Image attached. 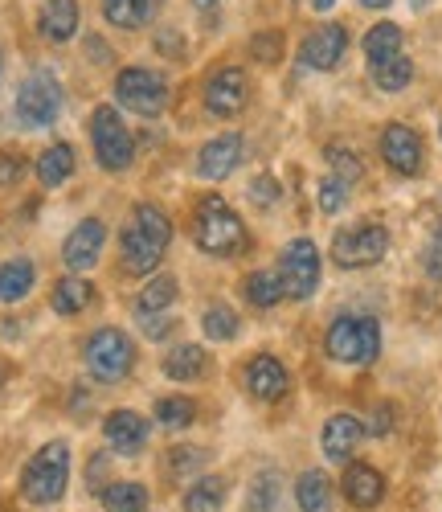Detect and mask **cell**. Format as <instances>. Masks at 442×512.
<instances>
[{"label": "cell", "instance_id": "1", "mask_svg": "<svg viewBox=\"0 0 442 512\" xmlns=\"http://www.w3.org/2000/svg\"><path fill=\"white\" fill-rule=\"evenodd\" d=\"M172 242V222L168 213L156 205H136V218L119 234V259L127 267V275H148L156 271L160 254Z\"/></svg>", "mask_w": 442, "mask_h": 512}, {"label": "cell", "instance_id": "2", "mask_svg": "<svg viewBox=\"0 0 442 512\" xmlns=\"http://www.w3.org/2000/svg\"><path fill=\"white\" fill-rule=\"evenodd\" d=\"M70 484V447L46 443L21 472V492L29 504H58Z\"/></svg>", "mask_w": 442, "mask_h": 512}, {"label": "cell", "instance_id": "3", "mask_svg": "<svg viewBox=\"0 0 442 512\" xmlns=\"http://www.w3.org/2000/svg\"><path fill=\"white\" fill-rule=\"evenodd\" d=\"M193 242L205 254H234L246 246V226L221 197H205L193 218Z\"/></svg>", "mask_w": 442, "mask_h": 512}, {"label": "cell", "instance_id": "4", "mask_svg": "<svg viewBox=\"0 0 442 512\" xmlns=\"http://www.w3.org/2000/svg\"><path fill=\"white\" fill-rule=\"evenodd\" d=\"M328 357L340 365H373L381 353V328L373 316H340L328 328Z\"/></svg>", "mask_w": 442, "mask_h": 512}, {"label": "cell", "instance_id": "5", "mask_svg": "<svg viewBox=\"0 0 442 512\" xmlns=\"http://www.w3.org/2000/svg\"><path fill=\"white\" fill-rule=\"evenodd\" d=\"M115 99L127 107V111H136L144 119L160 115L168 107V82L164 74L148 70V66H127L119 78H115Z\"/></svg>", "mask_w": 442, "mask_h": 512}, {"label": "cell", "instance_id": "6", "mask_svg": "<svg viewBox=\"0 0 442 512\" xmlns=\"http://www.w3.org/2000/svg\"><path fill=\"white\" fill-rule=\"evenodd\" d=\"M136 365V345L127 340V332L119 328H99L86 340V369L99 381H123Z\"/></svg>", "mask_w": 442, "mask_h": 512}, {"label": "cell", "instance_id": "7", "mask_svg": "<svg viewBox=\"0 0 442 512\" xmlns=\"http://www.w3.org/2000/svg\"><path fill=\"white\" fill-rule=\"evenodd\" d=\"M91 136H95V156H99V164L107 168V173H123V168L131 164V156H136L131 132H127V123L119 119L115 107H95Z\"/></svg>", "mask_w": 442, "mask_h": 512}, {"label": "cell", "instance_id": "8", "mask_svg": "<svg viewBox=\"0 0 442 512\" xmlns=\"http://www.w3.org/2000/svg\"><path fill=\"white\" fill-rule=\"evenodd\" d=\"M279 279H283V295L287 300H307L320 287V250L312 238H295L283 259H279Z\"/></svg>", "mask_w": 442, "mask_h": 512}, {"label": "cell", "instance_id": "9", "mask_svg": "<svg viewBox=\"0 0 442 512\" xmlns=\"http://www.w3.org/2000/svg\"><path fill=\"white\" fill-rule=\"evenodd\" d=\"M389 250V234L381 226H348L332 238V263H340L344 271H357V267H373L385 259Z\"/></svg>", "mask_w": 442, "mask_h": 512}, {"label": "cell", "instance_id": "10", "mask_svg": "<svg viewBox=\"0 0 442 512\" xmlns=\"http://www.w3.org/2000/svg\"><path fill=\"white\" fill-rule=\"evenodd\" d=\"M62 111V87L50 70H37L21 82L17 91V115L29 123V127H50Z\"/></svg>", "mask_w": 442, "mask_h": 512}, {"label": "cell", "instance_id": "11", "mask_svg": "<svg viewBox=\"0 0 442 512\" xmlns=\"http://www.w3.org/2000/svg\"><path fill=\"white\" fill-rule=\"evenodd\" d=\"M250 91H246V74L238 66H221L217 74H209L205 82V107L209 115H221V119H230L246 107Z\"/></svg>", "mask_w": 442, "mask_h": 512}, {"label": "cell", "instance_id": "12", "mask_svg": "<svg viewBox=\"0 0 442 512\" xmlns=\"http://www.w3.org/2000/svg\"><path fill=\"white\" fill-rule=\"evenodd\" d=\"M103 242H107V226L99 218H86L70 230L66 246H62V263L78 275V271H91L99 263V254H103Z\"/></svg>", "mask_w": 442, "mask_h": 512}, {"label": "cell", "instance_id": "13", "mask_svg": "<svg viewBox=\"0 0 442 512\" xmlns=\"http://www.w3.org/2000/svg\"><path fill=\"white\" fill-rule=\"evenodd\" d=\"M381 156H385V164L393 168V173L418 177V168H422V140H418V132H410L406 123H389L381 132Z\"/></svg>", "mask_w": 442, "mask_h": 512}, {"label": "cell", "instance_id": "14", "mask_svg": "<svg viewBox=\"0 0 442 512\" xmlns=\"http://www.w3.org/2000/svg\"><path fill=\"white\" fill-rule=\"evenodd\" d=\"M344 50H348V33L340 25H320L316 33H307V41L299 46V62L312 70H336Z\"/></svg>", "mask_w": 442, "mask_h": 512}, {"label": "cell", "instance_id": "15", "mask_svg": "<svg viewBox=\"0 0 442 512\" xmlns=\"http://www.w3.org/2000/svg\"><path fill=\"white\" fill-rule=\"evenodd\" d=\"M238 164H242V136H238V132L217 136V140H209V144L197 152V173H201L205 181H226Z\"/></svg>", "mask_w": 442, "mask_h": 512}, {"label": "cell", "instance_id": "16", "mask_svg": "<svg viewBox=\"0 0 442 512\" xmlns=\"http://www.w3.org/2000/svg\"><path fill=\"white\" fill-rule=\"evenodd\" d=\"M361 439H365V422H361V418H352V414H332V418L324 422V439H320V447H324V455H328L332 463H344L352 451L361 447Z\"/></svg>", "mask_w": 442, "mask_h": 512}, {"label": "cell", "instance_id": "17", "mask_svg": "<svg viewBox=\"0 0 442 512\" xmlns=\"http://www.w3.org/2000/svg\"><path fill=\"white\" fill-rule=\"evenodd\" d=\"M103 435H107V443H111L115 451L136 455V451L148 443V422H144L136 410H115V414H107V422H103Z\"/></svg>", "mask_w": 442, "mask_h": 512}, {"label": "cell", "instance_id": "18", "mask_svg": "<svg viewBox=\"0 0 442 512\" xmlns=\"http://www.w3.org/2000/svg\"><path fill=\"white\" fill-rule=\"evenodd\" d=\"M246 390L254 394V398H262V402H275V398H283L287 394V369L275 361V357H254L250 361V369H246Z\"/></svg>", "mask_w": 442, "mask_h": 512}, {"label": "cell", "instance_id": "19", "mask_svg": "<svg viewBox=\"0 0 442 512\" xmlns=\"http://www.w3.org/2000/svg\"><path fill=\"white\" fill-rule=\"evenodd\" d=\"M344 496L357 504V508H377L381 496H385L381 472H377V467H369V463H352L348 472H344Z\"/></svg>", "mask_w": 442, "mask_h": 512}, {"label": "cell", "instance_id": "20", "mask_svg": "<svg viewBox=\"0 0 442 512\" xmlns=\"http://www.w3.org/2000/svg\"><path fill=\"white\" fill-rule=\"evenodd\" d=\"M37 29L46 41H58L62 46V41H70L78 33V5L74 0H46V9L37 17Z\"/></svg>", "mask_w": 442, "mask_h": 512}, {"label": "cell", "instance_id": "21", "mask_svg": "<svg viewBox=\"0 0 442 512\" xmlns=\"http://www.w3.org/2000/svg\"><path fill=\"white\" fill-rule=\"evenodd\" d=\"M164 0H103V17L115 29H144L156 13H160Z\"/></svg>", "mask_w": 442, "mask_h": 512}, {"label": "cell", "instance_id": "22", "mask_svg": "<svg viewBox=\"0 0 442 512\" xmlns=\"http://www.w3.org/2000/svg\"><path fill=\"white\" fill-rule=\"evenodd\" d=\"M33 263L29 259H9V263H0V304H17L25 300V295L33 291Z\"/></svg>", "mask_w": 442, "mask_h": 512}, {"label": "cell", "instance_id": "23", "mask_svg": "<svg viewBox=\"0 0 442 512\" xmlns=\"http://www.w3.org/2000/svg\"><path fill=\"white\" fill-rule=\"evenodd\" d=\"M70 173H74V148L70 144H54V148H46L37 156V181L46 189L70 181Z\"/></svg>", "mask_w": 442, "mask_h": 512}, {"label": "cell", "instance_id": "24", "mask_svg": "<svg viewBox=\"0 0 442 512\" xmlns=\"http://www.w3.org/2000/svg\"><path fill=\"white\" fill-rule=\"evenodd\" d=\"M91 300H95V287L86 283V279H78V275L62 279V283L54 287V295H50V304H54L58 316H78Z\"/></svg>", "mask_w": 442, "mask_h": 512}, {"label": "cell", "instance_id": "25", "mask_svg": "<svg viewBox=\"0 0 442 512\" xmlns=\"http://www.w3.org/2000/svg\"><path fill=\"white\" fill-rule=\"evenodd\" d=\"M295 500L303 512H332V484L324 472H303L295 484Z\"/></svg>", "mask_w": 442, "mask_h": 512}, {"label": "cell", "instance_id": "26", "mask_svg": "<svg viewBox=\"0 0 442 512\" xmlns=\"http://www.w3.org/2000/svg\"><path fill=\"white\" fill-rule=\"evenodd\" d=\"M164 373L172 381H197L205 373V349L201 345H181V349H172L168 361H164Z\"/></svg>", "mask_w": 442, "mask_h": 512}, {"label": "cell", "instance_id": "27", "mask_svg": "<svg viewBox=\"0 0 442 512\" xmlns=\"http://www.w3.org/2000/svg\"><path fill=\"white\" fill-rule=\"evenodd\" d=\"M365 54H369L373 66L385 62V58H393V54H402V29H397L393 21L373 25V29L365 33Z\"/></svg>", "mask_w": 442, "mask_h": 512}, {"label": "cell", "instance_id": "28", "mask_svg": "<svg viewBox=\"0 0 442 512\" xmlns=\"http://www.w3.org/2000/svg\"><path fill=\"white\" fill-rule=\"evenodd\" d=\"M221 504H226V480L217 476L197 480L185 496V512H221Z\"/></svg>", "mask_w": 442, "mask_h": 512}, {"label": "cell", "instance_id": "29", "mask_svg": "<svg viewBox=\"0 0 442 512\" xmlns=\"http://www.w3.org/2000/svg\"><path fill=\"white\" fill-rule=\"evenodd\" d=\"M410 78H414V62L406 54H393V58H385V62L373 66V82H377L381 91H406Z\"/></svg>", "mask_w": 442, "mask_h": 512}, {"label": "cell", "instance_id": "30", "mask_svg": "<svg viewBox=\"0 0 442 512\" xmlns=\"http://www.w3.org/2000/svg\"><path fill=\"white\" fill-rule=\"evenodd\" d=\"M103 508L107 512H144L148 508V488L144 484H111L103 488Z\"/></svg>", "mask_w": 442, "mask_h": 512}, {"label": "cell", "instance_id": "31", "mask_svg": "<svg viewBox=\"0 0 442 512\" xmlns=\"http://www.w3.org/2000/svg\"><path fill=\"white\" fill-rule=\"evenodd\" d=\"M246 300H250L254 308H275V304L283 300V279L271 275V271H254V275L246 279Z\"/></svg>", "mask_w": 442, "mask_h": 512}, {"label": "cell", "instance_id": "32", "mask_svg": "<svg viewBox=\"0 0 442 512\" xmlns=\"http://www.w3.org/2000/svg\"><path fill=\"white\" fill-rule=\"evenodd\" d=\"M279 488H283L279 472H262V476L250 484L246 512H275V504H279Z\"/></svg>", "mask_w": 442, "mask_h": 512}, {"label": "cell", "instance_id": "33", "mask_svg": "<svg viewBox=\"0 0 442 512\" xmlns=\"http://www.w3.org/2000/svg\"><path fill=\"white\" fill-rule=\"evenodd\" d=\"M197 410L189 398H160L156 402V422L168 426V431H185V426H193Z\"/></svg>", "mask_w": 442, "mask_h": 512}, {"label": "cell", "instance_id": "34", "mask_svg": "<svg viewBox=\"0 0 442 512\" xmlns=\"http://www.w3.org/2000/svg\"><path fill=\"white\" fill-rule=\"evenodd\" d=\"M201 328H205L209 340H234V336H238V316H234V308H226V304H213V308H205Z\"/></svg>", "mask_w": 442, "mask_h": 512}, {"label": "cell", "instance_id": "35", "mask_svg": "<svg viewBox=\"0 0 442 512\" xmlns=\"http://www.w3.org/2000/svg\"><path fill=\"white\" fill-rule=\"evenodd\" d=\"M176 300V279L172 275H156L144 291H140V312H164Z\"/></svg>", "mask_w": 442, "mask_h": 512}, {"label": "cell", "instance_id": "36", "mask_svg": "<svg viewBox=\"0 0 442 512\" xmlns=\"http://www.w3.org/2000/svg\"><path fill=\"white\" fill-rule=\"evenodd\" d=\"M328 164H332V177L344 181V185H352V181H361V177H365L361 156H357V152H348V148H340V144L328 148Z\"/></svg>", "mask_w": 442, "mask_h": 512}, {"label": "cell", "instance_id": "37", "mask_svg": "<svg viewBox=\"0 0 442 512\" xmlns=\"http://www.w3.org/2000/svg\"><path fill=\"white\" fill-rule=\"evenodd\" d=\"M201 463H205V451H201V447H181V451H172V476L197 472Z\"/></svg>", "mask_w": 442, "mask_h": 512}, {"label": "cell", "instance_id": "38", "mask_svg": "<svg viewBox=\"0 0 442 512\" xmlns=\"http://www.w3.org/2000/svg\"><path fill=\"white\" fill-rule=\"evenodd\" d=\"M344 189H348L344 181H336V177H328V181L320 185V209H324V213H336V209L344 205Z\"/></svg>", "mask_w": 442, "mask_h": 512}, {"label": "cell", "instance_id": "39", "mask_svg": "<svg viewBox=\"0 0 442 512\" xmlns=\"http://www.w3.org/2000/svg\"><path fill=\"white\" fill-rule=\"evenodd\" d=\"M422 267H426L430 279H442V230L430 238V246H426V254H422Z\"/></svg>", "mask_w": 442, "mask_h": 512}, {"label": "cell", "instance_id": "40", "mask_svg": "<svg viewBox=\"0 0 442 512\" xmlns=\"http://www.w3.org/2000/svg\"><path fill=\"white\" fill-rule=\"evenodd\" d=\"M21 173H25V160L21 156H13V152L0 156V185H17Z\"/></svg>", "mask_w": 442, "mask_h": 512}, {"label": "cell", "instance_id": "41", "mask_svg": "<svg viewBox=\"0 0 442 512\" xmlns=\"http://www.w3.org/2000/svg\"><path fill=\"white\" fill-rule=\"evenodd\" d=\"M140 320H144V336H152V340H164V336L176 328V324H172L168 316H160V312H156V316H152V312H140Z\"/></svg>", "mask_w": 442, "mask_h": 512}, {"label": "cell", "instance_id": "42", "mask_svg": "<svg viewBox=\"0 0 442 512\" xmlns=\"http://www.w3.org/2000/svg\"><path fill=\"white\" fill-rule=\"evenodd\" d=\"M254 58L275 62V58H279V33H258V37H254Z\"/></svg>", "mask_w": 442, "mask_h": 512}, {"label": "cell", "instance_id": "43", "mask_svg": "<svg viewBox=\"0 0 442 512\" xmlns=\"http://www.w3.org/2000/svg\"><path fill=\"white\" fill-rule=\"evenodd\" d=\"M250 197H254L258 205H275V197H279V185H275L271 177H258V181L250 185Z\"/></svg>", "mask_w": 442, "mask_h": 512}, {"label": "cell", "instance_id": "44", "mask_svg": "<svg viewBox=\"0 0 442 512\" xmlns=\"http://www.w3.org/2000/svg\"><path fill=\"white\" fill-rule=\"evenodd\" d=\"M389 410H377V418H373V426H369V435H389Z\"/></svg>", "mask_w": 442, "mask_h": 512}, {"label": "cell", "instance_id": "45", "mask_svg": "<svg viewBox=\"0 0 442 512\" xmlns=\"http://www.w3.org/2000/svg\"><path fill=\"white\" fill-rule=\"evenodd\" d=\"M332 5H336V0H312V9H316V13H328Z\"/></svg>", "mask_w": 442, "mask_h": 512}, {"label": "cell", "instance_id": "46", "mask_svg": "<svg viewBox=\"0 0 442 512\" xmlns=\"http://www.w3.org/2000/svg\"><path fill=\"white\" fill-rule=\"evenodd\" d=\"M361 5H365V9H385L389 0H361Z\"/></svg>", "mask_w": 442, "mask_h": 512}, {"label": "cell", "instance_id": "47", "mask_svg": "<svg viewBox=\"0 0 442 512\" xmlns=\"http://www.w3.org/2000/svg\"><path fill=\"white\" fill-rule=\"evenodd\" d=\"M193 5H197V9H213V5H217V0H193Z\"/></svg>", "mask_w": 442, "mask_h": 512}, {"label": "cell", "instance_id": "48", "mask_svg": "<svg viewBox=\"0 0 442 512\" xmlns=\"http://www.w3.org/2000/svg\"><path fill=\"white\" fill-rule=\"evenodd\" d=\"M410 5H414V9H422V5H426V0H410Z\"/></svg>", "mask_w": 442, "mask_h": 512}, {"label": "cell", "instance_id": "49", "mask_svg": "<svg viewBox=\"0 0 442 512\" xmlns=\"http://www.w3.org/2000/svg\"><path fill=\"white\" fill-rule=\"evenodd\" d=\"M0 381H5V369H0Z\"/></svg>", "mask_w": 442, "mask_h": 512}]
</instances>
